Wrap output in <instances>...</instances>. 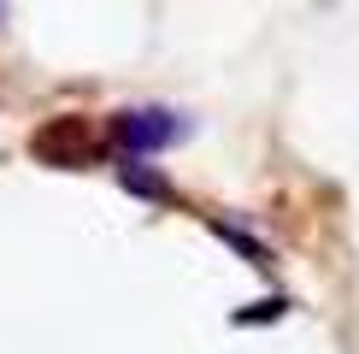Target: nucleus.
Segmentation results:
<instances>
[{"instance_id":"5","label":"nucleus","mask_w":359,"mask_h":354,"mask_svg":"<svg viewBox=\"0 0 359 354\" xmlns=\"http://www.w3.org/2000/svg\"><path fill=\"white\" fill-rule=\"evenodd\" d=\"M0 18H6V12H0Z\"/></svg>"},{"instance_id":"3","label":"nucleus","mask_w":359,"mask_h":354,"mask_svg":"<svg viewBox=\"0 0 359 354\" xmlns=\"http://www.w3.org/2000/svg\"><path fill=\"white\" fill-rule=\"evenodd\" d=\"M212 230H218V236H224V242H230V248H236V254H242L248 266H271V248H265V242H253L248 230H236V225H224V218H212Z\"/></svg>"},{"instance_id":"1","label":"nucleus","mask_w":359,"mask_h":354,"mask_svg":"<svg viewBox=\"0 0 359 354\" xmlns=\"http://www.w3.org/2000/svg\"><path fill=\"white\" fill-rule=\"evenodd\" d=\"M112 136L124 148V159H142V154H159V148L183 142L189 136V118L183 112H165V107H136V112H118L112 118Z\"/></svg>"},{"instance_id":"4","label":"nucleus","mask_w":359,"mask_h":354,"mask_svg":"<svg viewBox=\"0 0 359 354\" xmlns=\"http://www.w3.org/2000/svg\"><path fill=\"white\" fill-rule=\"evenodd\" d=\"M283 313H289V301H283V295H271V301L242 307V313H236V324H265V319H283Z\"/></svg>"},{"instance_id":"2","label":"nucleus","mask_w":359,"mask_h":354,"mask_svg":"<svg viewBox=\"0 0 359 354\" xmlns=\"http://www.w3.org/2000/svg\"><path fill=\"white\" fill-rule=\"evenodd\" d=\"M118 183H124L130 195H142V201H171V183L159 171H147L142 159H124V166H118Z\"/></svg>"}]
</instances>
